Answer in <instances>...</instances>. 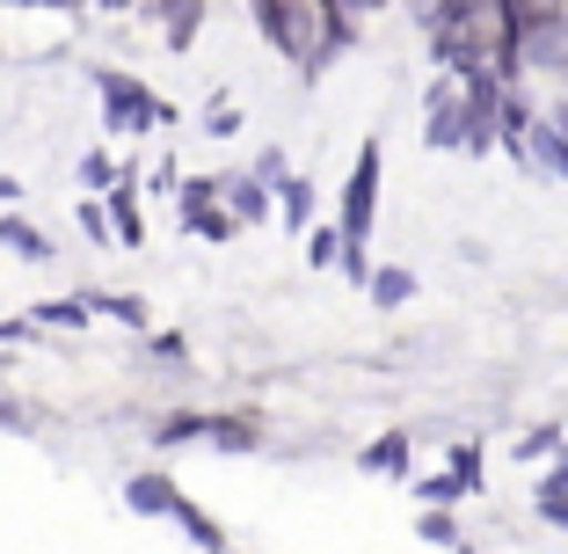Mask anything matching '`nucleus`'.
I'll return each mask as SVG.
<instances>
[{
  "label": "nucleus",
  "mask_w": 568,
  "mask_h": 554,
  "mask_svg": "<svg viewBox=\"0 0 568 554\" xmlns=\"http://www.w3.org/2000/svg\"><path fill=\"white\" fill-rule=\"evenodd\" d=\"M16 8H44V0H16Z\"/></svg>",
  "instance_id": "25"
},
{
  "label": "nucleus",
  "mask_w": 568,
  "mask_h": 554,
  "mask_svg": "<svg viewBox=\"0 0 568 554\" xmlns=\"http://www.w3.org/2000/svg\"><path fill=\"white\" fill-rule=\"evenodd\" d=\"M532 153H547V169L568 175V118H554L547 132H532Z\"/></svg>",
  "instance_id": "6"
},
{
  "label": "nucleus",
  "mask_w": 568,
  "mask_h": 554,
  "mask_svg": "<svg viewBox=\"0 0 568 554\" xmlns=\"http://www.w3.org/2000/svg\"><path fill=\"white\" fill-rule=\"evenodd\" d=\"M423 540H452V547H459V533H452L445 511H430V518H423Z\"/></svg>",
  "instance_id": "20"
},
{
  "label": "nucleus",
  "mask_w": 568,
  "mask_h": 554,
  "mask_svg": "<svg viewBox=\"0 0 568 554\" xmlns=\"http://www.w3.org/2000/svg\"><path fill=\"white\" fill-rule=\"evenodd\" d=\"M306 255H314V263H335V255H343V241H335V234H314V241H306Z\"/></svg>",
  "instance_id": "19"
},
{
  "label": "nucleus",
  "mask_w": 568,
  "mask_h": 554,
  "mask_svg": "<svg viewBox=\"0 0 568 554\" xmlns=\"http://www.w3.org/2000/svg\"><path fill=\"white\" fill-rule=\"evenodd\" d=\"M372 198H379V153L365 147V161H357L351 190H343V234H351V249L365 241V226H372Z\"/></svg>",
  "instance_id": "2"
},
{
  "label": "nucleus",
  "mask_w": 568,
  "mask_h": 554,
  "mask_svg": "<svg viewBox=\"0 0 568 554\" xmlns=\"http://www.w3.org/2000/svg\"><path fill=\"white\" fill-rule=\"evenodd\" d=\"M0 249H22V255H51V249H44V234H30L22 219H0Z\"/></svg>",
  "instance_id": "12"
},
{
  "label": "nucleus",
  "mask_w": 568,
  "mask_h": 554,
  "mask_svg": "<svg viewBox=\"0 0 568 554\" xmlns=\"http://www.w3.org/2000/svg\"><path fill=\"white\" fill-rule=\"evenodd\" d=\"M110 212H118V241H139V198H132V190H124Z\"/></svg>",
  "instance_id": "16"
},
{
  "label": "nucleus",
  "mask_w": 568,
  "mask_h": 554,
  "mask_svg": "<svg viewBox=\"0 0 568 554\" xmlns=\"http://www.w3.org/2000/svg\"><path fill=\"white\" fill-rule=\"evenodd\" d=\"M161 8H168V44L183 51L197 37V0H161Z\"/></svg>",
  "instance_id": "7"
},
{
  "label": "nucleus",
  "mask_w": 568,
  "mask_h": 554,
  "mask_svg": "<svg viewBox=\"0 0 568 554\" xmlns=\"http://www.w3.org/2000/svg\"><path fill=\"white\" fill-rule=\"evenodd\" d=\"M365 467H372V474H402V467H408V437H379V445L365 453Z\"/></svg>",
  "instance_id": "9"
},
{
  "label": "nucleus",
  "mask_w": 568,
  "mask_h": 554,
  "mask_svg": "<svg viewBox=\"0 0 568 554\" xmlns=\"http://www.w3.org/2000/svg\"><path fill=\"white\" fill-rule=\"evenodd\" d=\"M408 292H416V278H408V270H379V278H372V300H379V306H402Z\"/></svg>",
  "instance_id": "11"
},
{
  "label": "nucleus",
  "mask_w": 568,
  "mask_h": 554,
  "mask_svg": "<svg viewBox=\"0 0 568 554\" xmlns=\"http://www.w3.org/2000/svg\"><path fill=\"white\" fill-rule=\"evenodd\" d=\"M102 8H132V0H102Z\"/></svg>",
  "instance_id": "24"
},
{
  "label": "nucleus",
  "mask_w": 568,
  "mask_h": 554,
  "mask_svg": "<svg viewBox=\"0 0 568 554\" xmlns=\"http://www.w3.org/2000/svg\"><path fill=\"white\" fill-rule=\"evenodd\" d=\"M452 474H459V482H474V474H481V453H474V445H459V453H452Z\"/></svg>",
  "instance_id": "18"
},
{
  "label": "nucleus",
  "mask_w": 568,
  "mask_h": 554,
  "mask_svg": "<svg viewBox=\"0 0 568 554\" xmlns=\"http://www.w3.org/2000/svg\"><path fill=\"white\" fill-rule=\"evenodd\" d=\"M335 8H343V16H351V8H379V0H335Z\"/></svg>",
  "instance_id": "22"
},
{
  "label": "nucleus",
  "mask_w": 568,
  "mask_h": 554,
  "mask_svg": "<svg viewBox=\"0 0 568 554\" xmlns=\"http://www.w3.org/2000/svg\"><path fill=\"white\" fill-rule=\"evenodd\" d=\"M255 22H263V37L277 51H300L306 59V30H314V16H306V0H248Z\"/></svg>",
  "instance_id": "1"
},
{
  "label": "nucleus",
  "mask_w": 568,
  "mask_h": 554,
  "mask_svg": "<svg viewBox=\"0 0 568 554\" xmlns=\"http://www.w3.org/2000/svg\"><path fill=\"white\" fill-rule=\"evenodd\" d=\"M124 504H132V511H146V518H161V511H175L183 496H175V482H168V474H132Z\"/></svg>",
  "instance_id": "4"
},
{
  "label": "nucleus",
  "mask_w": 568,
  "mask_h": 554,
  "mask_svg": "<svg viewBox=\"0 0 568 554\" xmlns=\"http://www.w3.org/2000/svg\"><path fill=\"white\" fill-rule=\"evenodd\" d=\"M88 314H95L88 300H44L37 306V321H51V329H88Z\"/></svg>",
  "instance_id": "8"
},
{
  "label": "nucleus",
  "mask_w": 568,
  "mask_h": 554,
  "mask_svg": "<svg viewBox=\"0 0 568 554\" xmlns=\"http://www.w3.org/2000/svg\"><path fill=\"white\" fill-rule=\"evenodd\" d=\"M306 212H314V190H306V183H284V219H292V226H306Z\"/></svg>",
  "instance_id": "15"
},
{
  "label": "nucleus",
  "mask_w": 568,
  "mask_h": 554,
  "mask_svg": "<svg viewBox=\"0 0 568 554\" xmlns=\"http://www.w3.org/2000/svg\"><path fill=\"white\" fill-rule=\"evenodd\" d=\"M95 314H110V321H132V329H146V306L139 300H88Z\"/></svg>",
  "instance_id": "14"
},
{
  "label": "nucleus",
  "mask_w": 568,
  "mask_h": 554,
  "mask_svg": "<svg viewBox=\"0 0 568 554\" xmlns=\"http://www.w3.org/2000/svg\"><path fill=\"white\" fill-rule=\"evenodd\" d=\"M175 518H183V533H190V540H197V547H212V554H219V547H226V533H219V525H212V518H204V511H190V504H175Z\"/></svg>",
  "instance_id": "10"
},
{
  "label": "nucleus",
  "mask_w": 568,
  "mask_h": 554,
  "mask_svg": "<svg viewBox=\"0 0 568 554\" xmlns=\"http://www.w3.org/2000/svg\"><path fill=\"white\" fill-rule=\"evenodd\" d=\"M204 437H219V453H248L255 445V416H212Z\"/></svg>",
  "instance_id": "5"
},
{
  "label": "nucleus",
  "mask_w": 568,
  "mask_h": 554,
  "mask_svg": "<svg viewBox=\"0 0 568 554\" xmlns=\"http://www.w3.org/2000/svg\"><path fill=\"white\" fill-rule=\"evenodd\" d=\"M459 488H467V482H459V474H437V482H423V496H430V504H452Z\"/></svg>",
  "instance_id": "17"
},
{
  "label": "nucleus",
  "mask_w": 568,
  "mask_h": 554,
  "mask_svg": "<svg viewBox=\"0 0 568 554\" xmlns=\"http://www.w3.org/2000/svg\"><path fill=\"white\" fill-rule=\"evenodd\" d=\"M0 198H16V183H8V175H0Z\"/></svg>",
  "instance_id": "23"
},
{
  "label": "nucleus",
  "mask_w": 568,
  "mask_h": 554,
  "mask_svg": "<svg viewBox=\"0 0 568 554\" xmlns=\"http://www.w3.org/2000/svg\"><path fill=\"white\" fill-rule=\"evenodd\" d=\"M0 431H22V409L16 402H0Z\"/></svg>",
  "instance_id": "21"
},
{
  "label": "nucleus",
  "mask_w": 568,
  "mask_h": 554,
  "mask_svg": "<svg viewBox=\"0 0 568 554\" xmlns=\"http://www.w3.org/2000/svg\"><path fill=\"white\" fill-rule=\"evenodd\" d=\"M226 198H234V219H263V183H234V190H226Z\"/></svg>",
  "instance_id": "13"
},
{
  "label": "nucleus",
  "mask_w": 568,
  "mask_h": 554,
  "mask_svg": "<svg viewBox=\"0 0 568 554\" xmlns=\"http://www.w3.org/2000/svg\"><path fill=\"white\" fill-rule=\"evenodd\" d=\"M102 95H110V124H118V132L124 124H161L168 118L161 102H146V88L124 81V73H102Z\"/></svg>",
  "instance_id": "3"
}]
</instances>
